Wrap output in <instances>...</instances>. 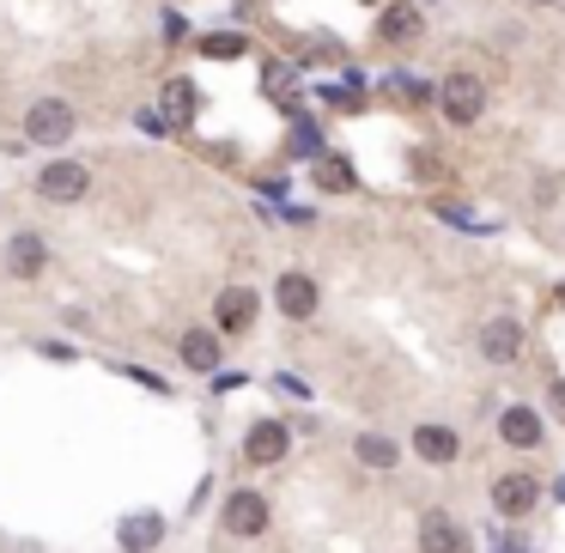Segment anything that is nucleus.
Returning a JSON list of instances; mask_svg holds the SVG:
<instances>
[{"label": "nucleus", "instance_id": "nucleus-11", "mask_svg": "<svg viewBox=\"0 0 565 553\" xmlns=\"http://www.w3.org/2000/svg\"><path fill=\"white\" fill-rule=\"evenodd\" d=\"M286 426H280V420H262V426H250V444H244V450H250V462H280V456H286Z\"/></svg>", "mask_w": 565, "mask_h": 553}, {"label": "nucleus", "instance_id": "nucleus-2", "mask_svg": "<svg viewBox=\"0 0 565 553\" xmlns=\"http://www.w3.org/2000/svg\"><path fill=\"white\" fill-rule=\"evenodd\" d=\"M444 116L456 122V128H468V122H481V110H487V86H481V79L474 74H450L444 79Z\"/></svg>", "mask_w": 565, "mask_h": 553}, {"label": "nucleus", "instance_id": "nucleus-15", "mask_svg": "<svg viewBox=\"0 0 565 553\" xmlns=\"http://www.w3.org/2000/svg\"><path fill=\"white\" fill-rule=\"evenodd\" d=\"M310 183L329 189V195H347V189H353V165H347V158H335V153H323L310 165Z\"/></svg>", "mask_w": 565, "mask_h": 553}, {"label": "nucleus", "instance_id": "nucleus-13", "mask_svg": "<svg viewBox=\"0 0 565 553\" xmlns=\"http://www.w3.org/2000/svg\"><path fill=\"white\" fill-rule=\"evenodd\" d=\"M499 438H505V444H517V450H529V444H541V420L529 408H505L499 414Z\"/></svg>", "mask_w": 565, "mask_h": 553}, {"label": "nucleus", "instance_id": "nucleus-7", "mask_svg": "<svg viewBox=\"0 0 565 553\" xmlns=\"http://www.w3.org/2000/svg\"><path fill=\"white\" fill-rule=\"evenodd\" d=\"M535 481H529V474H505L499 487H493V505H499V517H529L535 511Z\"/></svg>", "mask_w": 565, "mask_h": 553}, {"label": "nucleus", "instance_id": "nucleus-20", "mask_svg": "<svg viewBox=\"0 0 565 553\" xmlns=\"http://www.w3.org/2000/svg\"><path fill=\"white\" fill-rule=\"evenodd\" d=\"M207 55L231 61V55H244V37H237V31H219V37H207Z\"/></svg>", "mask_w": 565, "mask_h": 553}, {"label": "nucleus", "instance_id": "nucleus-8", "mask_svg": "<svg viewBox=\"0 0 565 553\" xmlns=\"http://www.w3.org/2000/svg\"><path fill=\"white\" fill-rule=\"evenodd\" d=\"M274 298H280V311H286V316H310L316 311V280L310 274H280Z\"/></svg>", "mask_w": 565, "mask_h": 553}, {"label": "nucleus", "instance_id": "nucleus-3", "mask_svg": "<svg viewBox=\"0 0 565 553\" xmlns=\"http://www.w3.org/2000/svg\"><path fill=\"white\" fill-rule=\"evenodd\" d=\"M86 189H92V177H86V165H74V158H55L49 171L37 177V195L43 201H61V207H67V201H79Z\"/></svg>", "mask_w": 565, "mask_h": 553}, {"label": "nucleus", "instance_id": "nucleus-16", "mask_svg": "<svg viewBox=\"0 0 565 553\" xmlns=\"http://www.w3.org/2000/svg\"><path fill=\"white\" fill-rule=\"evenodd\" d=\"M183 365L189 371H213V365H219V335H213V329H189L183 335Z\"/></svg>", "mask_w": 565, "mask_h": 553}, {"label": "nucleus", "instance_id": "nucleus-12", "mask_svg": "<svg viewBox=\"0 0 565 553\" xmlns=\"http://www.w3.org/2000/svg\"><path fill=\"white\" fill-rule=\"evenodd\" d=\"M414 450H420L426 462H456L462 438L450 432V426H420V432H414Z\"/></svg>", "mask_w": 565, "mask_h": 553}, {"label": "nucleus", "instance_id": "nucleus-21", "mask_svg": "<svg viewBox=\"0 0 565 553\" xmlns=\"http://www.w3.org/2000/svg\"><path fill=\"white\" fill-rule=\"evenodd\" d=\"M268 79V92H292V67H262Z\"/></svg>", "mask_w": 565, "mask_h": 553}, {"label": "nucleus", "instance_id": "nucleus-4", "mask_svg": "<svg viewBox=\"0 0 565 553\" xmlns=\"http://www.w3.org/2000/svg\"><path fill=\"white\" fill-rule=\"evenodd\" d=\"M225 529H231V535H262L268 529V499L262 493H231V499H225Z\"/></svg>", "mask_w": 565, "mask_h": 553}, {"label": "nucleus", "instance_id": "nucleus-5", "mask_svg": "<svg viewBox=\"0 0 565 553\" xmlns=\"http://www.w3.org/2000/svg\"><path fill=\"white\" fill-rule=\"evenodd\" d=\"M420 553H468V535H462L456 517L426 511V523H420Z\"/></svg>", "mask_w": 565, "mask_h": 553}, {"label": "nucleus", "instance_id": "nucleus-14", "mask_svg": "<svg viewBox=\"0 0 565 553\" xmlns=\"http://www.w3.org/2000/svg\"><path fill=\"white\" fill-rule=\"evenodd\" d=\"M158 541H165V517L140 511V517L122 523V548H128V553H146V548H158Z\"/></svg>", "mask_w": 565, "mask_h": 553}, {"label": "nucleus", "instance_id": "nucleus-6", "mask_svg": "<svg viewBox=\"0 0 565 553\" xmlns=\"http://www.w3.org/2000/svg\"><path fill=\"white\" fill-rule=\"evenodd\" d=\"M481 353H487L493 365H511V359L523 353V329H517L511 316H493L487 329H481Z\"/></svg>", "mask_w": 565, "mask_h": 553}, {"label": "nucleus", "instance_id": "nucleus-23", "mask_svg": "<svg viewBox=\"0 0 565 553\" xmlns=\"http://www.w3.org/2000/svg\"><path fill=\"white\" fill-rule=\"evenodd\" d=\"M535 7H553V0H535Z\"/></svg>", "mask_w": 565, "mask_h": 553}, {"label": "nucleus", "instance_id": "nucleus-10", "mask_svg": "<svg viewBox=\"0 0 565 553\" xmlns=\"http://www.w3.org/2000/svg\"><path fill=\"white\" fill-rule=\"evenodd\" d=\"M250 316H256V292L231 286L219 298V335H244V329H250Z\"/></svg>", "mask_w": 565, "mask_h": 553}, {"label": "nucleus", "instance_id": "nucleus-1", "mask_svg": "<svg viewBox=\"0 0 565 553\" xmlns=\"http://www.w3.org/2000/svg\"><path fill=\"white\" fill-rule=\"evenodd\" d=\"M67 134H74V110H67L61 98H37V104L25 110V140L67 146Z\"/></svg>", "mask_w": 565, "mask_h": 553}, {"label": "nucleus", "instance_id": "nucleus-19", "mask_svg": "<svg viewBox=\"0 0 565 553\" xmlns=\"http://www.w3.org/2000/svg\"><path fill=\"white\" fill-rule=\"evenodd\" d=\"M353 450H359V462H365V469H395V462H402V450H395L389 438H377V432H365Z\"/></svg>", "mask_w": 565, "mask_h": 553}, {"label": "nucleus", "instance_id": "nucleus-17", "mask_svg": "<svg viewBox=\"0 0 565 553\" xmlns=\"http://www.w3.org/2000/svg\"><path fill=\"white\" fill-rule=\"evenodd\" d=\"M420 31H426L420 7H389V13H383V37L389 43H420Z\"/></svg>", "mask_w": 565, "mask_h": 553}, {"label": "nucleus", "instance_id": "nucleus-18", "mask_svg": "<svg viewBox=\"0 0 565 553\" xmlns=\"http://www.w3.org/2000/svg\"><path fill=\"white\" fill-rule=\"evenodd\" d=\"M165 116H171V128H189V122H195V86H189V79H171V86H165Z\"/></svg>", "mask_w": 565, "mask_h": 553}, {"label": "nucleus", "instance_id": "nucleus-9", "mask_svg": "<svg viewBox=\"0 0 565 553\" xmlns=\"http://www.w3.org/2000/svg\"><path fill=\"white\" fill-rule=\"evenodd\" d=\"M7 262H13V274H19V280H37V274H43V262H49V250H43V237L19 232L13 244H7Z\"/></svg>", "mask_w": 565, "mask_h": 553}, {"label": "nucleus", "instance_id": "nucleus-22", "mask_svg": "<svg viewBox=\"0 0 565 553\" xmlns=\"http://www.w3.org/2000/svg\"><path fill=\"white\" fill-rule=\"evenodd\" d=\"M553 298H560V304H565V286H560V292H553Z\"/></svg>", "mask_w": 565, "mask_h": 553}]
</instances>
